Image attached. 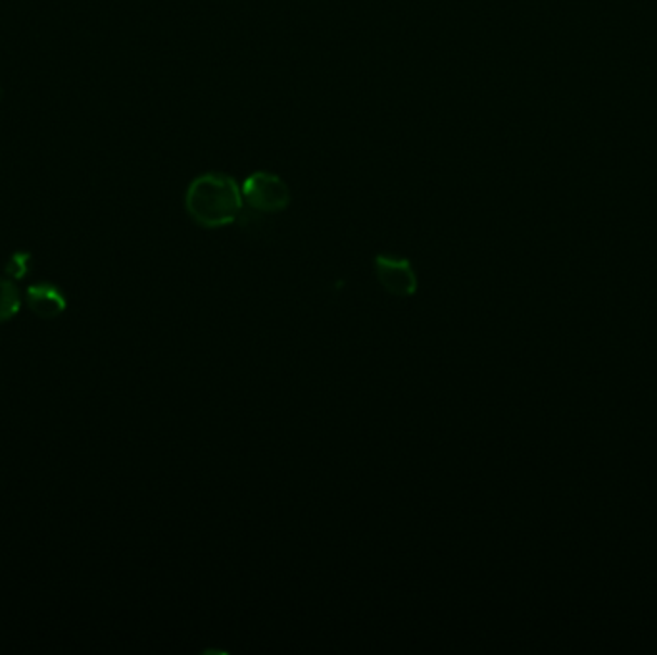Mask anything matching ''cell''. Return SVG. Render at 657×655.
I'll return each instance as SVG.
<instances>
[{
    "label": "cell",
    "instance_id": "1",
    "mask_svg": "<svg viewBox=\"0 0 657 655\" xmlns=\"http://www.w3.org/2000/svg\"><path fill=\"white\" fill-rule=\"evenodd\" d=\"M245 208L243 189L227 173H202L190 181L185 210L202 230H222L237 222Z\"/></svg>",
    "mask_w": 657,
    "mask_h": 655
},
{
    "label": "cell",
    "instance_id": "2",
    "mask_svg": "<svg viewBox=\"0 0 657 655\" xmlns=\"http://www.w3.org/2000/svg\"><path fill=\"white\" fill-rule=\"evenodd\" d=\"M245 205L258 213L273 215L285 212L290 205V189L280 175L268 172H256L243 183Z\"/></svg>",
    "mask_w": 657,
    "mask_h": 655
},
{
    "label": "cell",
    "instance_id": "3",
    "mask_svg": "<svg viewBox=\"0 0 657 655\" xmlns=\"http://www.w3.org/2000/svg\"><path fill=\"white\" fill-rule=\"evenodd\" d=\"M375 277L386 293L400 298H410L418 293V275L408 258L377 255L373 260Z\"/></svg>",
    "mask_w": 657,
    "mask_h": 655
},
{
    "label": "cell",
    "instance_id": "4",
    "mask_svg": "<svg viewBox=\"0 0 657 655\" xmlns=\"http://www.w3.org/2000/svg\"><path fill=\"white\" fill-rule=\"evenodd\" d=\"M27 304L34 313L45 320H52L66 308V298L60 288L50 283H39L27 288Z\"/></svg>",
    "mask_w": 657,
    "mask_h": 655
},
{
    "label": "cell",
    "instance_id": "5",
    "mask_svg": "<svg viewBox=\"0 0 657 655\" xmlns=\"http://www.w3.org/2000/svg\"><path fill=\"white\" fill-rule=\"evenodd\" d=\"M20 306H22V298L12 279H0V323L12 320Z\"/></svg>",
    "mask_w": 657,
    "mask_h": 655
},
{
    "label": "cell",
    "instance_id": "6",
    "mask_svg": "<svg viewBox=\"0 0 657 655\" xmlns=\"http://www.w3.org/2000/svg\"><path fill=\"white\" fill-rule=\"evenodd\" d=\"M29 255L25 252H17V255L10 258L9 265H7V275L10 279H22L25 277V273L29 271Z\"/></svg>",
    "mask_w": 657,
    "mask_h": 655
}]
</instances>
